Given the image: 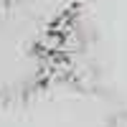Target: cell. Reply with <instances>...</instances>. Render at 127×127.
Returning <instances> with one entry per match:
<instances>
[{"mask_svg":"<svg viewBox=\"0 0 127 127\" xmlns=\"http://www.w3.org/2000/svg\"><path fill=\"white\" fill-rule=\"evenodd\" d=\"M104 127H127V109L112 112L107 117V122H104Z\"/></svg>","mask_w":127,"mask_h":127,"instance_id":"obj_1","label":"cell"}]
</instances>
